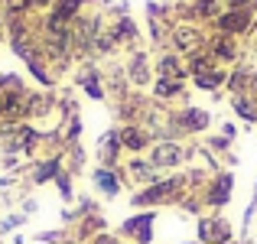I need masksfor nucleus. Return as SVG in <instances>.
Here are the masks:
<instances>
[{
    "mask_svg": "<svg viewBox=\"0 0 257 244\" xmlns=\"http://www.w3.org/2000/svg\"><path fill=\"white\" fill-rule=\"evenodd\" d=\"M78 4H82V0H59V7H56V17H52V20H59V23H65L69 17H75Z\"/></svg>",
    "mask_w": 257,
    "mask_h": 244,
    "instance_id": "nucleus-12",
    "label": "nucleus"
},
{
    "mask_svg": "<svg viewBox=\"0 0 257 244\" xmlns=\"http://www.w3.org/2000/svg\"><path fill=\"white\" fill-rule=\"evenodd\" d=\"M160 75L179 81V78H182V65H179V59H176V56H166L163 62H160Z\"/></svg>",
    "mask_w": 257,
    "mask_h": 244,
    "instance_id": "nucleus-11",
    "label": "nucleus"
},
{
    "mask_svg": "<svg viewBox=\"0 0 257 244\" xmlns=\"http://www.w3.org/2000/svg\"><path fill=\"white\" fill-rule=\"evenodd\" d=\"M94 244H120V241H117V238H107V234H104V238H98Z\"/></svg>",
    "mask_w": 257,
    "mask_h": 244,
    "instance_id": "nucleus-20",
    "label": "nucleus"
},
{
    "mask_svg": "<svg viewBox=\"0 0 257 244\" xmlns=\"http://www.w3.org/2000/svg\"><path fill=\"white\" fill-rule=\"evenodd\" d=\"M251 4H254V7H257V0H251Z\"/></svg>",
    "mask_w": 257,
    "mask_h": 244,
    "instance_id": "nucleus-21",
    "label": "nucleus"
},
{
    "mask_svg": "<svg viewBox=\"0 0 257 244\" xmlns=\"http://www.w3.org/2000/svg\"><path fill=\"white\" fill-rule=\"evenodd\" d=\"M150 160H153V166H176V163L182 160V150L176 144H160Z\"/></svg>",
    "mask_w": 257,
    "mask_h": 244,
    "instance_id": "nucleus-6",
    "label": "nucleus"
},
{
    "mask_svg": "<svg viewBox=\"0 0 257 244\" xmlns=\"http://www.w3.org/2000/svg\"><path fill=\"white\" fill-rule=\"evenodd\" d=\"M199 43H202L199 30H176V46H179V49H195Z\"/></svg>",
    "mask_w": 257,
    "mask_h": 244,
    "instance_id": "nucleus-9",
    "label": "nucleus"
},
{
    "mask_svg": "<svg viewBox=\"0 0 257 244\" xmlns=\"http://www.w3.org/2000/svg\"><path fill=\"white\" fill-rule=\"evenodd\" d=\"M56 166H59V163H56V160H52V163H46V166H43V169H39V176H36V179H49V176H52V173H56Z\"/></svg>",
    "mask_w": 257,
    "mask_h": 244,
    "instance_id": "nucleus-18",
    "label": "nucleus"
},
{
    "mask_svg": "<svg viewBox=\"0 0 257 244\" xmlns=\"http://www.w3.org/2000/svg\"><path fill=\"white\" fill-rule=\"evenodd\" d=\"M124 234H134L137 244H150L153 234V215H137V218L124 221Z\"/></svg>",
    "mask_w": 257,
    "mask_h": 244,
    "instance_id": "nucleus-4",
    "label": "nucleus"
},
{
    "mask_svg": "<svg viewBox=\"0 0 257 244\" xmlns=\"http://www.w3.org/2000/svg\"><path fill=\"white\" fill-rule=\"evenodd\" d=\"M179 91H182V85L176 78H160L157 81V94L160 98H173V94H179Z\"/></svg>",
    "mask_w": 257,
    "mask_h": 244,
    "instance_id": "nucleus-13",
    "label": "nucleus"
},
{
    "mask_svg": "<svg viewBox=\"0 0 257 244\" xmlns=\"http://www.w3.org/2000/svg\"><path fill=\"white\" fill-rule=\"evenodd\" d=\"M231 173H218V179L212 182V189L205 192V202L208 205H225L228 199H231Z\"/></svg>",
    "mask_w": 257,
    "mask_h": 244,
    "instance_id": "nucleus-3",
    "label": "nucleus"
},
{
    "mask_svg": "<svg viewBox=\"0 0 257 244\" xmlns=\"http://www.w3.org/2000/svg\"><path fill=\"white\" fill-rule=\"evenodd\" d=\"M218 26L225 33H241V30H247V13L244 10H231V13H225V17L218 20Z\"/></svg>",
    "mask_w": 257,
    "mask_h": 244,
    "instance_id": "nucleus-7",
    "label": "nucleus"
},
{
    "mask_svg": "<svg viewBox=\"0 0 257 244\" xmlns=\"http://www.w3.org/2000/svg\"><path fill=\"white\" fill-rule=\"evenodd\" d=\"M117 137H120V144L131 147V150H144V147H147V134L137 131V127H127V131H120Z\"/></svg>",
    "mask_w": 257,
    "mask_h": 244,
    "instance_id": "nucleus-8",
    "label": "nucleus"
},
{
    "mask_svg": "<svg viewBox=\"0 0 257 244\" xmlns=\"http://www.w3.org/2000/svg\"><path fill=\"white\" fill-rule=\"evenodd\" d=\"M215 56L231 62V59H234V43H231L228 36H218V39H215Z\"/></svg>",
    "mask_w": 257,
    "mask_h": 244,
    "instance_id": "nucleus-15",
    "label": "nucleus"
},
{
    "mask_svg": "<svg viewBox=\"0 0 257 244\" xmlns=\"http://www.w3.org/2000/svg\"><path fill=\"white\" fill-rule=\"evenodd\" d=\"M247 4H251V0H228V7H231V10H244Z\"/></svg>",
    "mask_w": 257,
    "mask_h": 244,
    "instance_id": "nucleus-19",
    "label": "nucleus"
},
{
    "mask_svg": "<svg viewBox=\"0 0 257 244\" xmlns=\"http://www.w3.org/2000/svg\"><path fill=\"white\" fill-rule=\"evenodd\" d=\"M234 107H238V114H241V117H247V120H257V107L251 104V101H244L241 94L234 98Z\"/></svg>",
    "mask_w": 257,
    "mask_h": 244,
    "instance_id": "nucleus-16",
    "label": "nucleus"
},
{
    "mask_svg": "<svg viewBox=\"0 0 257 244\" xmlns=\"http://www.w3.org/2000/svg\"><path fill=\"white\" fill-rule=\"evenodd\" d=\"M94 182H98V186L104 189L107 195H114V192H117V179H114V176L107 173V169H98V173H94Z\"/></svg>",
    "mask_w": 257,
    "mask_h": 244,
    "instance_id": "nucleus-14",
    "label": "nucleus"
},
{
    "mask_svg": "<svg viewBox=\"0 0 257 244\" xmlns=\"http://www.w3.org/2000/svg\"><path fill=\"white\" fill-rule=\"evenodd\" d=\"M195 13H202V17H212V13H215V0H199Z\"/></svg>",
    "mask_w": 257,
    "mask_h": 244,
    "instance_id": "nucleus-17",
    "label": "nucleus"
},
{
    "mask_svg": "<svg viewBox=\"0 0 257 244\" xmlns=\"http://www.w3.org/2000/svg\"><path fill=\"white\" fill-rule=\"evenodd\" d=\"M199 241L202 244H231V228H228L225 218H202Z\"/></svg>",
    "mask_w": 257,
    "mask_h": 244,
    "instance_id": "nucleus-1",
    "label": "nucleus"
},
{
    "mask_svg": "<svg viewBox=\"0 0 257 244\" xmlns=\"http://www.w3.org/2000/svg\"><path fill=\"white\" fill-rule=\"evenodd\" d=\"M221 81H225V72H199V75H195V85L199 88H205V91H212V88H218Z\"/></svg>",
    "mask_w": 257,
    "mask_h": 244,
    "instance_id": "nucleus-10",
    "label": "nucleus"
},
{
    "mask_svg": "<svg viewBox=\"0 0 257 244\" xmlns=\"http://www.w3.org/2000/svg\"><path fill=\"white\" fill-rule=\"evenodd\" d=\"M173 124H176V131H202L208 124V114L199 111V107H186L179 117H173Z\"/></svg>",
    "mask_w": 257,
    "mask_h": 244,
    "instance_id": "nucleus-5",
    "label": "nucleus"
},
{
    "mask_svg": "<svg viewBox=\"0 0 257 244\" xmlns=\"http://www.w3.org/2000/svg\"><path fill=\"white\" fill-rule=\"evenodd\" d=\"M176 195H179V182L166 179V182H160V186H150L147 192H140L134 202H137V205H157V202H173Z\"/></svg>",
    "mask_w": 257,
    "mask_h": 244,
    "instance_id": "nucleus-2",
    "label": "nucleus"
}]
</instances>
